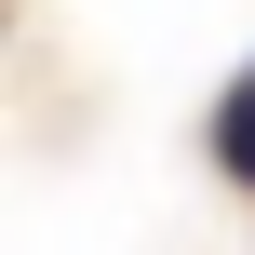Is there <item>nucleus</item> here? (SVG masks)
Instances as JSON below:
<instances>
[{"label":"nucleus","instance_id":"obj_1","mask_svg":"<svg viewBox=\"0 0 255 255\" xmlns=\"http://www.w3.org/2000/svg\"><path fill=\"white\" fill-rule=\"evenodd\" d=\"M215 161L255 188V81H229V94H215Z\"/></svg>","mask_w":255,"mask_h":255}]
</instances>
